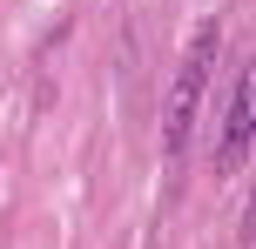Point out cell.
I'll return each mask as SVG.
<instances>
[{
  "label": "cell",
  "mask_w": 256,
  "mask_h": 249,
  "mask_svg": "<svg viewBox=\"0 0 256 249\" xmlns=\"http://www.w3.org/2000/svg\"><path fill=\"white\" fill-rule=\"evenodd\" d=\"M216 47H222V20H202L196 40H189V61H182L176 88H168V115H162V148H168V155H182V142H189V128H196V108H202Z\"/></svg>",
  "instance_id": "1"
},
{
  "label": "cell",
  "mask_w": 256,
  "mask_h": 249,
  "mask_svg": "<svg viewBox=\"0 0 256 249\" xmlns=\"http://www.w3.org/2000/svg\"><path fill=\"white\" fill-rule=\"evenodd\" d=\"M250 135H256V67H236V94L222 108V142H216V175H236L250 162Z\"/></svg>",
  "instance_id": "2"
}]
</instances>
